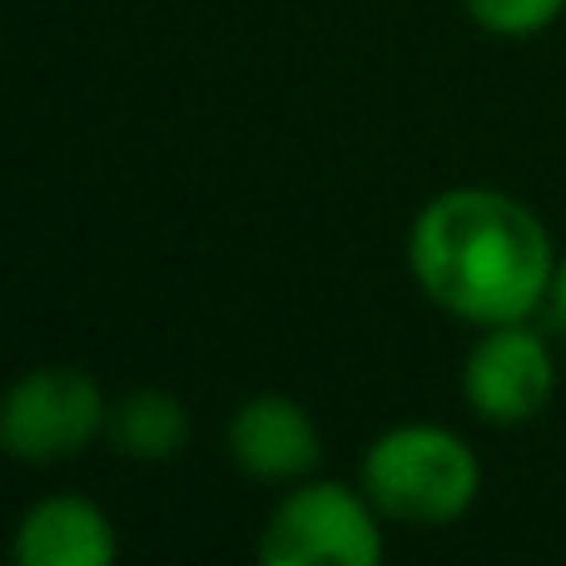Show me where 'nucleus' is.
Instances as JSON below:
<instances>
[{
    "instance_id": "obj_10",
    "label": "nucleus",
    "mask_w": 566,
    "mask_h": 566,
    "mask_svg": "<svg viewBox=\"0 0 566 566\" xmlns=\"http://www.w3.org/2000/svg\"><path fill=\"white\" fill-rule=\"evenodd\" d=\"M552 318H557V328L566 333V254L557 259V279H552V298H547Z\"/></svg>"
},
{
    "instance_id": "obj_4",
    "label": "nucleus",
    "mask_w": 566,
    "mask_h": 566,
    "mask_svg": "<svg viewBox=\"0 0 566 566\" xmlns=\"http://www.w3.org/2000/svg\"><path fill=\"white\" fill-rule=\"evenodd\" d=\"M109 428V398L95 373L75 363H40L10 382L0 402V442L15 462L50 468L99 442Z\"/></svg>"
},
{
    "instance_id": "obj_8",
    "label": "nucleus",
    "mask_w": 566,
    "mask_h": 566,
    "mask_svg": "<svg viewBox=\"0 0 566 566\" xmlns=\"http://www.w3.org/2000/svg\"><path fill=\"white\" fill-rule=\"evenodd\" d=\"M105 442L129 462H175L189 448V408L165 388H135L109 402Z\"/></svg>"
},
{
    "instance_id": "obj_2",
    "label": "nucleus",
    "mask_w": 566,
    "mask_h": 566,
    "mask_svg": "<svg viewBox=\"0 0 566 566\" xmlns=\"http://www.w3.org/2000/svg\"><path fill=\"white\" fill-rule=\"evenodd\" d=\"M358 488L373 497L382 522L432 532L478 507L482 462L472 442L442 422H398L368 442Z\"/></svg>"
},
{
    "instance_id": "obj_5",
    "label": "nucleus",
    "mask_w": 566,
    "mask_h": 566,
    "mask_svg": "<svg viewBox=\"0 0 566 566\" xmlns=\"http://www.w3.org/2000/svg\"><path fill=\"white\" fill-rule=\"evenodd\" d=\"M557 398V358L552 343L522 323L482 328L462 358V402L492 428H522L542 418Z\"/></svg>"
},
{
    "instance_id": "obj_6",
    "label": "nucleus",
    "mask_w": 566,
    "mask_h": 566,
    "mask_svg": "<svg viewBox=\"0 0 566 566\" xmlns=\"http://www.w3.org/2000/svg\"><path fill=\"white\" fill-rule=\"evenodd\" d=\"M224 452L244 478L269 488H293L313 478L323 458V432L298 398L289 392H254L229 412Z\"/></svg>"
},
{
    "instance_id": "obj_1",
    "label": "nucleus",
    "mask_w": 566,
    "mask_h": 566,
    "mask_svg": "<svg viewBox=\"0 0 566 566\" xmlns=\"http://www.w3.org/2000/svg\"><path fill=\"white\" fill-rule=\"evenodd\" d=\"M408 269L422 298L458 323L497 328L547 308L557 244L537 209L488 185L432 195L408 229Z\"/></svg>"
},
{
    "instance_id": "obj_9",
    "label": "nucleus",
    "mask_w": 566,
    "mask_h": 566,
    "mask_svg": "<svg viewBox=\"0 0 566 566\" xmlns=\"http://www.w3.org/2000/svg\"><path fill=\"white\" fill-rule=\"evenodd\" d=\"M462 10H468L472 25H482L488 35L527 40V35H542L547 25H557L566 0H462Z\"/></svg>"
},
{
    "instance_id": "obj_7",
    "label": "nucleus",
    "mask_w": 566,
    "mask_h": 566,
    "mask_svg": "<svg viewBox=\"0 0 566 566\" xmlns=\"http://www.w3.org/2000/svg\"><path fill=\"white\" fill-rule=\"evenodd\" d=\"M119 557V532L99 502L80 492H50L30 502L15 522L20 566H109Z\"/></svg>"
},
{
    "instance_id": "obj_3",
    "label": "nucleus",
    "mask_w": 566,
    "mask_h": 566,
    "mask_svg": "<svg viewBox=\"0 0 566 566\" xmlns=\"http://www.w3.org/2000/svg\"><path fill=\"white\" fill-rule=\"evenodd\" d=\"M382 552V512L363 488L338 478H303L283 488L259 532L264 566H378Z\"/></svg>"
}]
</instances>
